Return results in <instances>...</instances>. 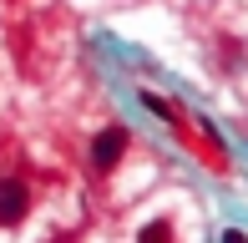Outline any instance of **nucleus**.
Returning a JSON list of instances; mask_svg holds the SVG:
<instances>
[{
	"label": "nucleus",
	"instance_id": "5",
	"mask_svg": "<svg viewBox=\"0 0 248 243\" xmlns=\"http://www.w3.org/2000/svg\"><path fill=\"white\" fill-rule=\"evenodd\" d=\"M223 243H248V233H238V228H228V233H223Z\"/></svg>",
	"mask_w": 248,
	"mask_h": 243
},
{
	"label": "nucleus",
	"instance_id": "1",
	"mask_svg": "<svg viewBox=\"0 0 248 243\" xmlns=\"http://www.w3.org/2000/svg\"><path fill=\"white\" fill-rule=\"evenodd\" d=\"M127 127H101L96 132V142H92V167L96 172H111V167H117V162H122V152H127Z\"/></svg>",
	"mask_w": 248,
	"mask_h": 243
},
{
	"label": "nucleus",
	"instance_id": "4",
	"mask_svg": "<svg viewBox=\"0 0 248 243\" xmlns=\"http://www.w3.org/2000/svg\"><path fill=\"white\" fill-rule=\"evenodd\" d=\"M142 106H147V112H157L162 122H177V117H172V106H167V102H162L157 91H142Z\"/></svg>",
	"mask_w": 248,
	"mask_h": 243
},
{
	"label": "nucleus",
	"instance_id": "3",
	"mask_svg": "<svg viewBox=\"0 0 248 243\" xmlns=\"http://www.w3.org/2000/svg\"><path fill=\"white\" fill-rule=\"evenodd\" d=\"M137 243H172V223H162V218H157V223H147Z\"/></svg>",
	"mask_w": 248,
	"mask_h": 243
},
{
	"label": "nucleus",
	"instance_id": "2",
	"mask_svg": "<svg viewBox=\"0 0 248 243\" xmlns=\"http://www.w3.org/2000/svg\"><path fill=\"white\" fill-rule=\"evenodd\" d=\"M26 208H31L26 182H20V178H5V182H0V228H16L20 218H26Z\"/></svg>",
	"mask_w": 248,
	"mask_h": 243
}]
</instances>
